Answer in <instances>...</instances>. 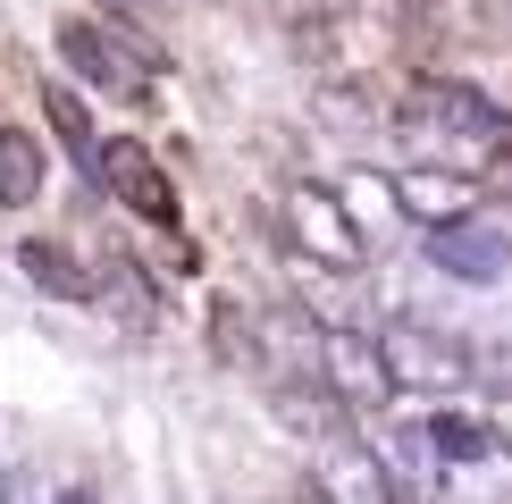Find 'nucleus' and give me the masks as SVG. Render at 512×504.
<instances>
[{
  "instance_id": "1",
  "label": "nucleus",
  "mask_w": 512,
  "mask_h": 504,
  "mask_svg": "<svg viewBox=\"0 0 512 504\" xmlns=\"http://www.w3.org/2000/svg\"><path fill=\"white\" fill-rule=\"evenodd\" d=\"M93 185H110V202H126L135 219L177 227V185H168V168L143 152V135H101L93 143Z\"/></svg>"
},
{
  "instance_id": "2",
  "label": "nucleus",
  "mask_w": 512,
  "mask_h": 504,
  "mask_svg": "<svg viewBox=\"0 0 512 504\" xmlns=\"http://www.w3.org/2000/svg\"><path fill=\"white\" fill-rule=\"evenodd\" d=\"M59 59H68L84 84H101V93H135V84H143L135 76V51H126L110 26H93V17H68V26H59Z\"/></svg>"
},
{
  "instance_id": "3",
  "label": "nucleus",
  "mask_w": 512,
  "mask_h": 504,
  "mask_svg": "<svg viewBox=\"0 0 512 504\" xmlns=\"http://www.w3.org/2000/svg\"><path fill=\"white\" fill-rule=\"evenodd\" d=\"M378 362H387V378H412V387H454L462 378V353L445 345V328H420V320L378 336Z\"/></svg>"
},
{
  "instance_id": "4",
  "label": "nucleus",
  "mask_w": 512,
  "mask_h": 504,
  "mask_svg": "<svg viewBox=\"0 0 512 504\" xmlns=\"http://www.w3.org/2000/svg\"><path fill=\"white\" fill-rule=\"evenodd\" d=\"M429 252H437L445 269H454V278H504L512 236H504V227H437Z\"/></svg>"
},
{
  "instance_id": "5",
  "label": "nucleus",
  "mask_w": 512,
  "mask_h": 504,
  "mask_svg": "<svg viewBox=\"0 0 512 504\" xmlns=\"http://www.w3.org/2000/svg\"><path fill=\"white\" fill-rule=\"evenodd\" d=\"M42 194V152H34V135H17V126H0V202H34Z\"/></svg>"
},
{
  "instance_id": "6",
  "label": "nucleus",
  "mask_w": 512,
  "mask_h": 504,
  "mask_svg": "<svg viewBox=\"0 0 512 504\" xmlns=\"http://www.w3.org/2000/svg\"><path fill=\"white\" fill-rule=\"evenodd\" d=\"M429 110H445V118H454V126H471L479 143H504V135H512L496 101H479V93H462V84H429Z\"/></svg>"
},
{
  "instance_id": "7",
  "label": "nucleus",
  "mask_w": 512,
  "mask_h": 504,
  "mask_svg": "<svg viewBox=\"0 0 512 504\" xmlns=\"http://www.w3.org/2000/svg\"><path fill=\"white\" fill-rule=\"evenodd\" d=\"M17 269H26L42 294H68V303H84V294H93V278H84V269H76L59 244H26V252H17Z\"/></svg>"
},
{
  "instance_id": "8",
  "label": "nucleus",
  "mask_w": 512,
  "mask_h": 504,
  "mask_svg": "<svg viewBox=\"0 0 512 504\" xmlns=\"http://www.w3.org/2000/svg\"><path fill=\"white\" fill-rule=\"evenodd\" d=\"M42 110H51V126L68 135V152H76L84 168H93V143H101V135H93V118H84V101L68 93V84H51V93H42Z\"/></svg>"
},
{
  "instance_id": "9",
  "label": "nucleus",
  "mask_w": 512,
  "mask_h": 504,
  "mask_svg": "<svg viewBox=\"0 0 512 504\" xmlns=\"http://www.w3.org/2000/svg\"><path fill=\"white\" fill-rule=\"evenodd\" d=\"M0 504H51V488L34 471H0Z\"/></svg>"
},
{
  "instance_id": "10",
  "label": "nucleus",
  "mask_w": 512,
  "mask_h": 504,
  "mask_svg": "<svg viewBox=\"0 0 512 504\" xmlns=\"http://www.w3.org/2000/svg\"><path fill=\"white\" fill-rule=\"evenodd\" d=\"M51 504H101L93 488H51Z\"/></svg>"
}]
</instances>
